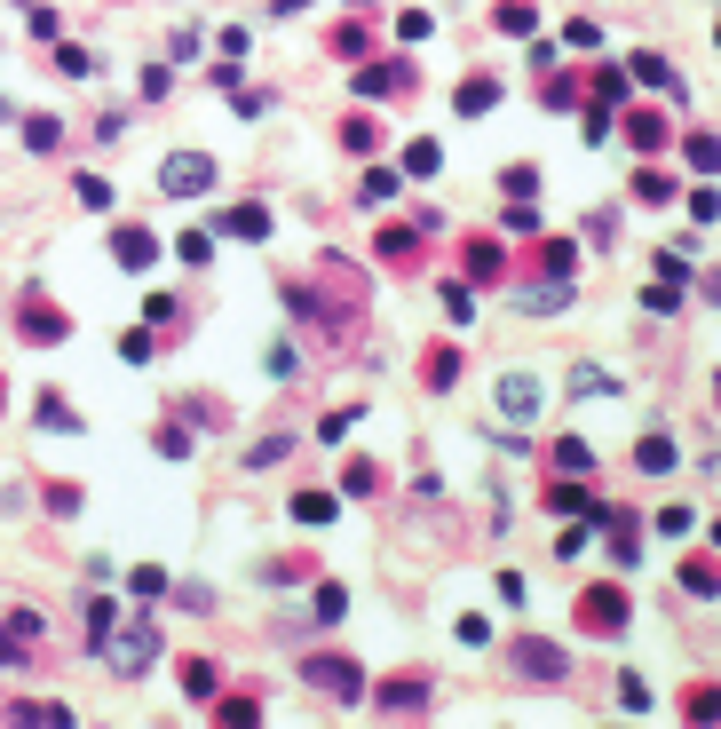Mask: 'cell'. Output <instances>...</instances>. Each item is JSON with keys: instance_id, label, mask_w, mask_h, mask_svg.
<instances>
[{"instance_id": "1", "label": "cell", "mask_w": 721, "mask_h": 729, "mask_svg": "<svg viewBox=\"0 0 721 729\" xmlns=\"http://www.w3.org/2000/svg\"><path fill=\"white\" fill-rule=\"evenodd\" d=\"M508 674H515V682L555 690V682H571V658H563L547 634H515V642H508Z\"/></svg>"}, {"instance_id": "2", "label": "cell", "mask_w": 721, "mask_h": 729, "mask_svg": "<svg viewBox=\"0 0 721 729\" xmlns=\"http://www.w3.org/2000/svg\"><path fill=\"white\" fill-rule=\"evenodd\" d=\"M626 611H634V603L603 579V587H587V595H579V634H603V642H611V634H626Z\"/></svg>"}, {"instance_id": "3", "label": "cell", "mask_w": 721, "mask_h": 729, "mask_svg": "<svg viewBox=\"0 0 721 729\" xmlns=\"http://www.w3.org/2000/svg\"><path fill=\"white\" fill-rule=\"evenodd\" d=\"M302 682H309V690H325V698H341V706H349V698H365V674H357V666H349L341 650L309 658V666H302Z\"/></svg>"}, {"instance_id": "4", "label": "cell", "mask_w": 721, "mask_h": 729, "mask_svg": "<svg viewBox=\"0 0 721 729\" xmlns=\"http://www.w3.org/2000/svg\"><path fill=\"white\" fill-rule=\"evenodd\" d=\"M539 397H547V389H539L531 373H500V381H492V405H500V420H508V428L539 420Z\"/></svg>"}, {"instance_id": "5", "label": "cell", "mask_w": 721, "mask_h": 729, "mask_svg": "<svg viewBox=\"0 0 721 729\" xmlns=\"http://www.w3.org/2000/svg\"><path fill=\"white\" fill-rule=\"evenodd\" d=\"M373 698H381V714H428V706H436V682H428V674H397V682H381Z\"/></svg>"}, {"instance_id": "6", "label": "cell", "mask_w": 721, "mask_h": 729, "mask_svg": "<svg viewBox=\"0 0 721 729\" xmlns=\"http://www.w3.org/2000/svg\"><path fill=\"white\" fill-rule=\"evenodd\" d=\"M151 658H159V634H151V619H135L119 642H111V666H119V674H151Z\"/></svg>"}, {"instance_id": "7", "label": "cell", "mask_w": 721, "mask_h": 729, "mask_svg": "<svg viewBox=\"0 0 721 729\" xmlns=\"http://www.w3.org/2000/svg\"><path fill=\"white\" fill-rule=\"evenodd\" d=\"M508 310H523V317H555V310H571V278H547V286H515V294H508Z\"/></svg>"}, {"instance_id": "8", "label": "cell", "mask_w": 721, "mask_h": 729, "mask_svg": "<svg viewBox=\"0 0 721 729\" xmlns=\"http://www.w3.org/2000/svg\"><path fill=\"white\" fill-rule=\"evenodd\" d=\"M357 96L381 104V96H412V64H365L357 72Z\"/></svg>"}, {"instance_id": "9", "label": "cell", "mask_w": 721, "mask_h": 729, "mask_svg": "<svg viewBox=\"0 0 721 729\" xmlns=\"http://www.w3.org/2000/svg\"><path fill=\"white\" fill-rule=\"evenodd\" d=\"M159 183H167L175 199H183V191L199 199L206 183H214V159H199V151H183V159H167V167H159Z\"/></svg>"}, {"instance_id": "10", "label": "cell", "mask_w": 721, "mask_h": 729, "mask_svg": "<svg viewBox=\"0 0 721 729\" xmlns=\"http://www.w3.org/2000/svg\"><path fill=\"white\" fill-rule=\"evenodd\" d=\"M111 254H119V262H127V270H151V262H159V238H151V230H135V222H127V230H111Z\"/></svg>"}, {"instance_id": "11", "label": "cell", "mask_w": 721, "mask_h": 729, "mask_svg": "<svg viewBox=\"0 0 721 729\" xmlns=\"http://www.w3.org/2000/svg\"><path fill=\"white\" fill-rule=\"evenodd\" d=\"M24 341H40V349H48V341H64V317L48 310V302H40V294H32V302H24Z\"/></svg>"}, {"instance_id": "12", "label": "cell", "mask_w": 721, "mask_h": 729, "mask_svg": "<svg viewBox=\"0 0 721 729\" xmlns=\"http://www.w3.org/2000/svg\"><path fill=\"white\" fill-rule=\"evenodd\" d=\"M682 595L714 603V595H721V563H706V555H690V563H682Z\"/></svg>"}, {"instance_id": "13", "label": "cell", "mask_w": 721, "mask_h": 729, "mask_svg": "<svg viewBox=\"0 0 721 729\" xmlns=\"http://www.w3.org/2000/svg\"><path fill=\"white\" fill-rule=\"evenodd\" d=\"M460 262H468V278H476V286H500V270H508V262H500V246H492V238H476V246H468V254H460Z\"/></svg>"}, {"instance_id": "14", "label": "cell", "mask_w": 721, "mask_h": 729, "mask_svg": "<svg viewBox=\"0 0 721 729\" xmlns=\"http://www.w3.org/2000/svg\"><path fill=\"white\" fill-rule=\"evenodd\" d=\"M634 468L642 476H674V436H642L634 444Z\"/></svg>"}, {"instance_id": "15", "label": "cell", "mask_w": 721, "mask_h": 729, "mask_svg": "<svg viewBox=\"0 0 721 729\" xmlns=\"http://www.w3.org/2000/svg\"><path fill=\"white\" fill-rule=\"evenodd\" d=\"M626 143H634V151H658V143H666V119H658V111H626Z\"/></svg>"}, {"instance_id": "16", "label": "cell", "mask_w": 721, "mask_h": 729, "mask_svg": "<svg viewBox=\"0 0 721 729\" xmlns=\"http://www.w3.org/2000/svg\"><path fill=\"white\" fill-rule=\"evenodd\" d=\"M547 460H555V476H595V452H587L579 436H563V444H555Z\"/></svg>"}, {"instance_id": "17", "label": "cell", "mask_w": 721, "mask_h": 729, "mask_svg": "<svg viewBox=\"0 0 721 729\" xmlns=\"http://www.w3.org/2000/svg\"><path fill=\"white\" fill-rule=\"evenodd\" d=\"M222 230L230 238H270V214L262 207H222Z\"/></svg>"}, {"instance_id": "18", "label": "cell", "mask_w": 721, "mask_h": 729, "mask_svg": "<svg viewBox=\"0 0 721 729\" xmlns=\"http://www.w3.org/2000/svg\"><path fill=\"white\" fill-rule=\"evenodd\" d=\"M500 104V80H484V72H476V80H460V111H468V119H476V111H492Z\"/></svg>"}, {"instance_id": "19", "label": "cell", "mask_w": 721, "mask_h": 729, "mask_svg": "<svg viewBox=\"0 0 721 729\" xmlns=\"http://www.w3.org/2000/svg\"><path fill=\"white\" fill-rule=\"evenodd\" d=\"M682 714H690V722H721V690L690 682V690H682Z\"/></svg>"}, {"instance_id": "20", "label": "cell", "mask_w": 721, "mask_h": 729, "mask_svg": "<svg viewBox=\"0 0 721 729\" xmlns=\"http://www.w3.org/2000/svg\"><path fill=\"white\" fill-rule=\"evenodd\" d=\"M682 159H690L698 175H721V135H690V143H682Z\"/></svg>"}, {"instance_id": "21", "label": "cell", "mask_w": 721, "mask_h": 729, "mask_svg": "<svg viewBox=\"0 0 721 729\" xmlns=\"http://www.w3.org/2000/svg\"><path fill=\"white\" fill-rule=\"evenodd\" d=\"M626 72H634V80H650V88H666V96H682V88H674V64H666V56H634Z\"/></svg>"}, {"instance_id": "22", "label": "cell", "mask_w": 721, "mask_h": 729, "mask_svg": "<svg viewBox=\"0 0 721 729\" xmlns=\"http://www.w3.org/2000/svg\"><path fill=\"white\" fill-rule=\"evenodd\" d=\"M420 373H428V389H452V381H460V349H428Z\"/></svg>"}, {"instance_id": "23", "label": "cell", "mask_w": 721, "mask_h": 729, "mask_svg": "<svg viewBox=\"0 0 721 729\" xmlns=\"http://www.w3.org/2000/svg\"><path fill=\"white\" fill-rule=\"evenodd\" d=\"M333 516H341L333 492H302V500H294V523H333Z\"/></svg>"}, {"instance_id": "24", "label": "cell", "mask_w": 721, "mask_h": 729, "mask_svg": "<svg viewBox=\"0 0 721 729\" xmlns=\"http://www.w3.org/2000/svg\"><path fill=\"white\" fill-rule=\"evenodd\" d=\"M571 397H618V381L603 365H579V373H571Z\"/></svg>"}, {"instance_id": "25", "label": "cell", "mask_w": 721, "mask_h": 729, "mask_svg": "<svg viewBox=\"0 0 721 729\" xmlns=\"http://www.w3.org/2000/svg\"><path fill=\"white\" fill-rule=\"evenodd\" d=\"M436 167H444V151H436L428 135H420V143H405V175H420V183H428Z\"/></svg>"}, {"instance_id": "26", "label": "cell", "mask_w": 721, "mask_h": 729, "mask_svg": "<svg viewBox=\"0 0 721 729\" xmlns=\"http://www.w3.org/2000/svg\"><path fill=\"white\" fill-rule=\"evenodd\" d=\"M492 24H500V32H515V40H523V32H531V0H500V8H492Z\"/></svg>"}, {"instance_id": "27", "label": "cell", "mask_w": 721, "mask_h": 729, "mask_svg": "<svg viewBox=\"0 0 721 729\" xmlns=\"http://www.w3.org/2000/svg\"><path fill=\"white\" fill-rule=\"evenodd\" d=\"M183 698H214V666L206 658H183Z\"/></svg>"}, {"instance_id": "28", "label": "cell", "mask_w": 721, "mask_h": 729, "mask_svg": "<svg viewBox=\"0 0 721 729\" xmlns=\"http://www.w3.org/2000/svg\"><path fill=\"white\" fill-rule=\"evenodd\" d=\"M24 143H32V151H56V143H64V127L40 111V119H24Z\"/></svg>"}, {"instance_id": "29", "label": "cell", "mask_w": 721, "mask_h": 729, "mask_svg": "<svg viewBox=\"0 0 721 729\" xmlns=\"http://www.w3.org/2000/svg\"><path fill=\"white\" fill-rule=\"evenodd\" d=\"M40 428H80V413H72V405L48 389V397H40Z\"/></svg>"}, {"instance_id": "30", "label": "cell", "mask_w": 721, "mask_h": 729, "mask_svg": "<svg viewBox=\"0 0 721 729\" xmlns=\"http://www.w3.org/2000/svg\"><path fill=\"white\" fill-rule=\"evenodd\" d=\"M286 452H294V436H262V444L246 452V468H270V460H286Z\"/></svg>"}, {"instance_id": "31", "label": "cell", "mask_w": 721, "mask_h": 729, "mask_svg": "<svg viewBox=\"0 0 721 729\" xmlns=\"http://www.w3.org/2000/svg\"><path fill=\"white\" fill-rule=\"evenodd\" d=\"M381 254H389V262H412V254H420V238H412V230H381Z\"/></svg>"}, {"instance_id": "32", "label": "cell", "mask_w": 721, "mask_h": 729, "mask_svg": "<svg viewBox=\"0 0 721 729\" xmlns=\"http://www.w3.org/2000/svg\"><path fill=\"white\" fill-rule=\"evenodd\" d=\"M365 199H373V207L397 199V167H373V175H365Z\"/></svg>"}, {"instance_id": "33", "label": "cell", "mask_w": 721, "mask_h": 729, "mask_svg": "<svg viewBox=\"0 0 721 729\" xmlns=\"http://www.w3.org/2000/svg\"><path fill=\"white\" fill-rule=\"evenodd\" d=\"M373 484H381V468H373V460H349V500H365Z\"/></svg>"}, {"instance_id": "34", "label": "cell", "mask_w": 721, "mask_h": 729, "mask_svg": "<svg viewBox=\"0 0 721 729\" xmlns=\"http://www.w3.org/2000/svg\"><path fill=\"white\" fill-rule=\"evenodd\" d=\"M127 587H135V603H151V595H159V587H167V571H159V563H143V571H135V579H127Z\"/></svg>"}, {"instance_id": "35", "label": "cell", "mask_w": 721, "mask_h": 729, "mask_svg": "<svg viewBox=\"0 0 721 729\" xmlns=\"http://www.w3.org/2000/svg\"><path fill=\"white\" fill-rule=\"evenodd\" d=\"M618 698H626V706H634V714H642V706H650V682H642V674H634V666H626V674H618Z\"/></svg>"}, {"instance_id": "36", "label": "cell", "mask_w": 721, "mask_h": 729, "mask_svg": "<svg viewBox=\"0 0 721 729\" xmlns=\"http://www.w3.org/2000/svg\"><path fill=\"white\" fill-rule=\"evenodd\" d=\"M642 302H650V310L666 317V310H682V286H674V278H658V286H650V294H642Z\"/></svg>"}, {"instance_id": "37", "label": "cell", "mask_w": 721, "mask_h": 729, "mask_svg": "<svg viewBox=\"0 0 721 729\" xmlns=\"http://www.w3.org/2000/svg\"><path fill=\"white\" fill-rule=\"evenodd\" d=\"M634 191H642V199H674V183H666L658 167H642V175H634Z\"/></svg>"}, {"instance_id": "38", "label": "cell", "mask_w": 721, "mask_h": 729, "mask_svg": "<svg viewBox=\"0 0 721 729\" xmlns=\"http://www.w3.org/2000/svg\"><path fill=\"white\" fill-rule=\"evenodd\" d=\"M151 349H159V341H151V333H119V357H127V365H143V357H151Z\"/></svg>"}, {"instance_id": "39", "label": "cell", "mask_w": 721, "mask_h": 729, "mask_svg": "<svg viewBox=\"0 0 721 729\" xmlns=\"http://www.w3.org/2000/svg\"><path fill=\"white\" fill-rule=\"evenodd\" d=\"M159 452L167 460H191V428H159Z\"/></svg>"}, {"instance_id": "40", "label": "cell", "mask_w": 721, "mask_h": 729, "mask_svg": "<svg viewBox=\"0 0 721 729\" xmlns=\"http://www.w3.org/2000/svg\"><path fill=\"white\" fill-rule=\"evenodd\" d=\"M555 555L571 563V555H587V523H571V531H555Z\"/></svg>"}, {"instance_id": "41", "label": "cell", "mask_w": 721, "mask_h": 729, "mask_svg": "<svg viewBox=\"0 0 721 729\" xmlns=\"http://www.w3.org/2000/svg\"><path fill=\"white\" fill-rule=\"evenodd\" d=\"M175 254H183V262H206V254H214V238H199V230H183V238H175Z\"/></svg>"}, {"instance_id": "42", "label": "cell", "mask_w": 721, "mask_h": 729, "mask_svg": "<svg viewBox=\"0 0 721 729\" xmlns=\"http://www.w3.org/2000/svg\"><path fill=\"white\" fill-rule=\"evenodd\" d=\"M72 191H80V207H111V191H103V175H80Z\"/></svg>"}, {"instance_id": "43", "label": "cell", "mask_w": 721, "mask_h": 729, "mask_svg": "<svg viewBox=\"0 0 721 729\" xmlns=\"http://www.w3.org/2000/svg\"><path fill=\"white\" fill-rule=\"evenodd\" d=\"M508 230H515V238H531V230H539V214H531V199H515V207H508Z\"/></svg>"}, {"instance_id": "44", "label": "cell", "mask_w": 721, "mask_h": 729, "mask_svg": "<svg viewBox=\"0 0 721 729\" xmlns=\"http://www.w3.org/2000/svg\"><path fill=\"white\" fill-rule=\"evenodd\" d=\"M88 634H96V642L111 634V595H96V603H88Z\"/></svg>"}, {"instance_id": "45", "label": "cell", "mask_w": 721, "mask_h": 729, "mask_svg": "<svg viewBox=\"0 0 721 729\" xmlns=\"http://www.w3.org/2000/svg\"><path fill=\"white\" fill-rule=\"evenodd\" d=\"M294 8H309V0H278V16H294Z\"/></svg>"}, {"instance_id": "46", "label": "cell", "mask_w": 721, "mask_h": 729, "mask_svg": "<svg viewBox=\"0 0 721 729\" xmlns=\"http://www.w3.org/2000/svg\"><path fill=\"white\" fill-rule=\"evenodd\" d=\"M349 8H373V0H349Z\"/></svg>"}, {"instance_id": "47", "label": "cell", "mask_w": 721, "mask_h": 729, "mask_svg": "<svg viewBox=\"0 0 721 729\" xmlns=\"http://www.w3.org/2000/svg\"><path fill=\"white\" fill-rule=\"evenodd\" d=\"M714 40H721V24H714Z\"/></svg>"}]
</instances>
